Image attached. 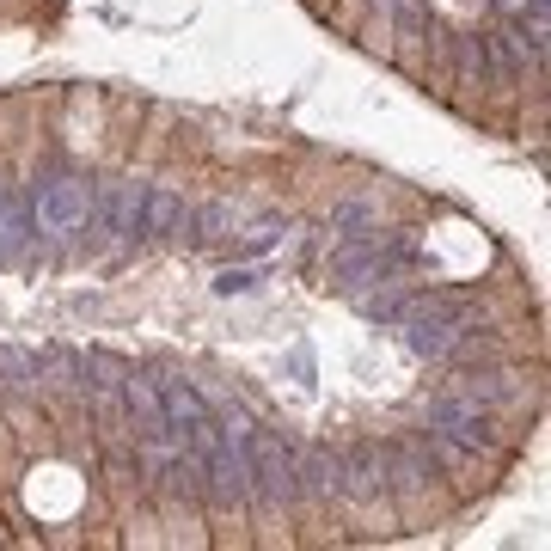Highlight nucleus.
I'll return each instance as SVG.
<instances>
[{
    "mask_svg": "<svg viewBox=\"0 0 551 551\" xmlns=\"http://www.w3.org/2000/svg\"><path fill=\"white\" fill-rule=\"evenodd\" d=\"M245 466H252V503L258 509H294L300 490H294V441L276 435V429H258L245 435Z\"/></svg>",
    "mask_w": 551,
    "mask_h": 551,
    "instance_id": "obj_2",
    "label": "nucleus"
},
{
    "mask_svg": "<svg viewBox=\"0 0 551 551\" xmlns=\"http://www.w3.org/2000/svg\"><path fill=\"white\" fill-rule=\"evenodd\" d=\"M25 209H31V227L43 233V239H74V233H86V221H92V184L80 178V172H37L31 178V190H25Z\"/></svg>",
    "mask_w": 551,
    "mask_h": 551,
    "instance_id": "obj_1",
    "label": "nucleus"
},
{
    "mask_svg": "<svg viewBox=\"0 0 551 551\" xmlns=\"http://www.w3.org/2000/svg\"><path fill=\"white\" fill-rule=\"evenodd\" d=\"M343 484V454L337 447H294V490L307 503H337Z\"/></svg>",
    "mask_w": 551,
    "mask_h": 551,
    "instance_id": "obj_7",
    "label": "nucleus"
},
{
    "mask_svg": "<svg viewBox=\"0 0 551 551\" xmlns=\"http://www.w3.org/2000/svg\"><path fill=\"white\" fill-rule=\"evenodd\" d=\"M380 466H386V496H405V503L429 496V484H435L429 447H411V441H386L380 447Z\"/></svg>",
    "mask_w": 551,
    "mask_h": 551,
    "instance_id": "obj_5",
    "label": "nucleus"
},
{
    "mask_svg": "<svg viewBox=\"0 0 551 551\" xmlns=\"http://www.w3.org/2000/svg\"><path fill=\"white\" fill-rule=\"evenodd\" d=\"M117 405H123V429H129V441H166V435H178L172 417H166V405H160V392H154V380H147L141 368L123 374Z\"/></svg>",
    "mask_w": 551,
    "mask_h": 551,
    "instance_id": "obj_4",
    "label": "nucleus"
},
{
    "mask_svg": "<svg viewBox=\"0 0 551 551\" xmlns=\"http://www.w3.org/2000/svg\"><path fill=\"white\" fill-rule=\"evenodd\" d=\"M0 392L7 398H37V362H31V349H0Z\"/></svg>",
    "mask_w": 551,
    "mask_h": 551,
    "instance_id": "obj_13",
    "label": "nucleus"
},
{
    "mask_svg": "<svg viewBox=\"0 0 551 551\" xmlns=\"http://www.w3.org/2000/svg\"><path fill=\"white\" fill-rule=\"evenodd\" d=\"M154 392H160V405H166L172 429H190V423H203V417H209V398L196 392V386H190L184 374H172V368H166V374L154 380Z\"/></svg>",
    "mask_w": 551,
    "mask_h": 551,
    "instance_id": "obj_10",
    "label": "nucleus"
},
{
    "mask_svg": "<svg viewBox=\"0 0 551 551\" xmlns=\"http://www.w3.org/2000/svg\"><path fill=\"white\" fill-rule=\"evenodd\" d=\"M374 227H380V203H374V196H337L331 215H325V233L331 239H362Z\"/></svg>",
    "mask_w": 551,
    "mask_h": 551,
    "instance_id": "obj_11",
    "label": "nucleus"
},
{
    "mask_svg": "<svg viewBox=\"0 0 551 551\" xmlns=\"http://www.w3.org/2000/svg\"><path fill=\"white\" fill-rule=\"evenodd\" d=\"M252 288H258L252 270H221V276H215V294H252Z\"/></svg>",
    "mask_w": 551,
    "mask_h": 551,
    "instance_id": "obj_15",
    "label": "nucleus"
},
{
    "mask_svg": "<svg viewBox=\"0 0 551 551\" xmlns=\"http://www.w3.org/2000/svg\"><path fill=\"white\" fill-rule=\"evenodd\" d=\"M423 429H435V435H447V441H460V447H472V454H490L496 441V411H484V405H472L466 392H454V386H441L429 405H423Z\"/></svg>",
    "mask_w": 551,
    "mask_h": 551,
    "instance_id": "obj_3",
    "label": "nucleus"
},
{
    "mask_svg": "<svg viewBox=\"0 0 551 551\" xmlns=\"http://www.w3.org/2000/svg\"><path fill=\"white\" fill-rule=\"evenodd\" d=\"M423 447H429V460H435L441 472H454L460 484H472V472H478V454H472V447L447 441V435H435V429H423Z\"/></svg>",
    "mask_w": 551,
    "mask_h": 551,
    "instance_id": "obj_14",
    "label": "nucleus"
},
{
    "mask_svg": "<svg viewBox=\"0 0 551 551\" xmlns=\"http://www.w3.org/2000/svg\"><path fill=\"white\" fill-rule=\"evenodd\" d=\"M447 386L466 392L472 405H484V411H509V405H521V398L533 392L527 374H515V368H466V374H454Z\"/></svg>",
    "mask_w": 551,
    "mask_h": 551,
    "instance_id": "obj_6",
    "label": "nucleus"
},
{
    "mask_svg": "<svg viewBox=\"0 0 551 551\" xmlns=\"http://www.w3.org/2000/svg\"><path fill=\"white\" fill-rule=\"evenodd\" d=\"M386 496V466H380V447H349L343 454V484H337V503H380Z\"/></svg>",
    "mask_w": 551,
    "mask_h": 551,
    "instance_id": "obj_8",
    "label": "nucleus"
},
{
    "mask_svg": "<svg viewBox=\"0 0 551 551\" xmlns=\"http://www.w3.org/2000/svg\"><path fill=\"white\" fill-rule=\"evenodd\" d=\"M196 209L172 190H141V239H172V233H190Z\"/></svg>",
    "mask_w": 551,
    "mask_h": 551,
    "instance_id": "obj_9",
    "label": "nucleus"
},
{
    "mask_svg": "<svg viewBox=\"0 0 551 551\" xmlns=\"http://www.w3.org/2000/svg\"><path fill=\"white\" fill-rule=\"evenodd\" d=\"M411 294H417V282H392V276H386V288L362 294V313H368L374 325H398V319L411 313Z\"/></svg>",
    "mask_w": 551,
    "mask_h": 551,
    "instance_id": "obj_12",
    "label": "nucleus"
}]
</instances>
